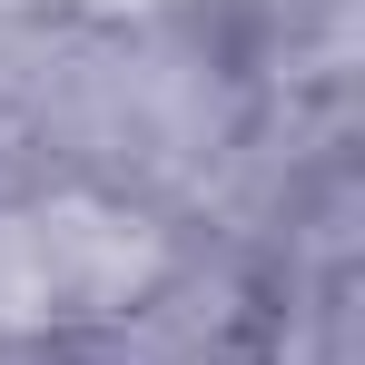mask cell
Returning a JSON list of instances; mask_svg holds the SVG:
<instances>
[{
    "label": "cell",
    "mask_w": 365,
    "mask_h": 365,
    "mask_svg": "<svg viewBox=\"0 0 365 365\" xmlns=\"http://www.w3.org/2000/svg\"><path fill=\"white\" fill-rule=\"evenodd\" d=\"M158 277V227L99 207V197H50L30 217H0V326H60V316H109Z\"/></svg>",
    "instance_id": "cell-1"
}]
</instances>
